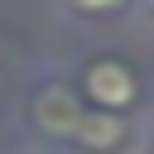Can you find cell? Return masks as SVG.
Returning a JSON list of instances; mask_svg holds the SVG:
<instances>
[{
	"label": "cell",
	"mask_w": 154,
	"mask_h": 154,
	"mask_svg": "<svg viewBox=\"0 0 154 154\" xmlns=\"http://www.w3.org/2000/svg\"><path fill=\"white\" fill-rule=\"evenodd\" d=\"M87 96L101 101V106H130L135 82H130V72H125L120 63H96V67L87 72Z\"/></svg>",
	"instance_id": "obj_1"
},
{
	"label": "cell",
	"mask_w": 154,
	"mask_h": 154,
	"mask_svg": "<svg viewBox=\"0 0 154 154\" xmlns=\"http://www.w3.org/2000/svg\"><path fill=\"white\" fill-rule=\"evenodd\" d=\"M72 5H82V10H111L116 0H72Z\"/></svg>",
	"instance_id": "obj_2"
}]
</instances>
